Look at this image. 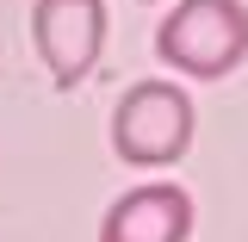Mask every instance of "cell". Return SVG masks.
I'll return each mask as SVG.
<instances>
[{
	"label": "cell",
	"mask_w": 248,
	"mask_h": 242,
	"mask_svg": "<svg viewBox=\"0 0 248 242\" xmlns=\"http://www.w3.org/2000/svg\"><path fill=\"white\" fill-rule=\"evenodd\" d=\"M155 56L174 75L223 81L248 56V6L242 0H174V13L155 25Z\"/></svg>",
	"instance_id": "obj_1"
},
{
	"label": "cell",
	"mask_w": 248,
	"mask_h": 242,
	"mask_svg": "<svg viewBox=\"0 0 248 242\" xmlns=\"http://www.w3.org/2000/svg\"><path fill=\"white\" fill-rule=\"evenodd\" d=\"M192 93L174 81H137L112 112V149L130 168H174L192 149Z\"/></svg>",
	"instance_id": "obj_2"
},
{
	"label": "cell",
	"mask_w": 248,
	"mask_h": 242,
	"mask_svg": "<svg viewBox=\"0 0 248 242\" xmlns=\"http://www.w3.org/2000/svg\"><path fill=\"white\" fill-rule=\"evenodd\" d=\"M31 44L56 87H81L106 50V0H31Z\"/></svg>",
	"instance_id": "obj_3"
},
{
	"label": "cell",
	"mask_w": 248,
	"mask_h": 242,
	"mask_svg": "<svg viewBox=\"0 0 248 242\" xmlns=\"http://www.w3.org/2000/svg\"><path fill=\"white\" fill-rule=\"evenodd\" d=\"M186 236H192V199L174 180L130 186L99 217V242H186Z\"/></svg>",
	"instance_id": "obj_4"
}]
</instances>
